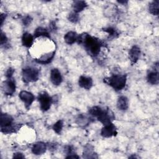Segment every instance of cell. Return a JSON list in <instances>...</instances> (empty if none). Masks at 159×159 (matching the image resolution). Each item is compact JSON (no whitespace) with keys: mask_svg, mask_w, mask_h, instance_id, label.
<instances>
[{"mask_svg":"<svg viewBox=\"0 0 159 159\" xmlns=\"http://www.w3.org/2000/svg\"><path fill=\"white\" fill-rule=\"evenodd\" d=\"M76 42L78 44H83L88 54L93 57H97L101 47L104 46L102 40L86 33L78 35Z\"/></svg>","mask_w":159,"mask_h":159,"instance_id":"6da1fadb","label":"cell"},{"mask_svg":"<svg viewBox=\"0 0 159 159\" xmlns=\"http://www.w3.org/2000/svg\"><path fill=\"white\" fill-rule=\"evenodd\" d=\"M13 117L6 113L1 114L0 125L1 131L4 134H11L16 132L20 128V125L13 123Z\"/></svg>","mask_w":159,"mask_h":159,"instance_id":"7a4b0ae2","label":"cell"},{"mask_svg":"<svg viewBox=\"0 0 159 159\" xmlns=\"http://www.w3.org/2000/svg\"><path fill=\"white\" fill-rule=\"evenodd\" d=\"M104 82L111 86L116 91H120L125 86L127 82L126 75H112L104 79Z\"/></svg>","mask_w":159,"mask_h":159,"instance_id":"3957f363","label":"cell"},{"mask_svg":"<svg viewBox=\"0 0 159 159\" xmlns=\"http://www.w3.org/2000/svg\"><path fill=\"white\" fill-rule=\"evenodd\" d=\"M39 70L34 67H27L22 70V78L24 83H28L38 80Z\"/></svg>","mask_w":159,"mask_h":159,"instance_id":"277c9868","label":"cell"},{"mask_svg":"<svg viewBox=\"0 0 159 159\" xmlns=\"http://www.w3.org/2000/svg\"><path fill=\"white\" fill-rule=\"evenodd\" d=\"M37 99L40 104V108L43 112L47 111L50 108L52 104L54 102L53 98L45 91L39 93Z\"/></svg>","mask_w":159,"mask_h":159,"instance_id":"5b68a950","label":"cell"},{"mask_svg":"<svg viewBox=\"0 0 159 159\" xmlns=\"http://www.w3.org/2000/svg\"><path fill=\"white\" fill-rule=\"evenodd\" d=\"M16 83L12 78H7L2 84V89L4 93L8 96L13 94L16 91Z\"/></svg>","mask_w":159,"mask_h":159,"instance_id":"8992f818","label":"cell"},{"mask_svg":"<svg viewBox=\"0 0 159 159\" xmlns=\"http://www.w3.org/2000/svg\"><path fill=\"white\" fill-rule=\"evenodd\" d=\"M19 97L20 99L24 102L25 107L27 109H29L30 107L31 104L35 100L34 95L29 91H22L19 93Z\"/></svg>","mask_w":159,"mask_h":159,"instance_id":"52a82bcc","label":"cell"},{"mask_svg":"<svg viewBox=\"0 0 159 159\" xmlns=\"http://www.w3.org/2000/svg\"><path fill=\"white\" fill-rule=\"evenodd\" d=\"M117 134V128L112 122L104 125L101 131V135L105 138L116 136Z\"/></svg>","mask_w":159,"mask_h":159,"instance_id":"ba28073f","label":"cell"},{"mask_svg":"<svg viewBox=\"0 0 159 159\" xmlns=\"http://www.w3.org/2000/svg\"><path fill=\"white\" fill-rule=\"evenodd\" d=\"M50 78L52 83L55 86H59L63 81L61 73L57 68L52 69Z\"/></svg>","mask_w":159,"mask_h":159,"instance_id":"9c48e42d","label":"cell"},{"mask_svg":"<svg viewBox=\"0 0 159 159\" xmlns=\"http://www.w3.org/2000/svg\"><path fill=\"white\" fill-rule=\"evenodd\" d=\"M140 55V49L137 45H134L129 50V57L132 65L136 63L139 60Z\"/></svg>","mask_w":159,"mask_h":159,"instance_id":"30bf717a","label":"cell"},{"mask_svg":"<svg viewBox=\"0 0 159 159\" xmlns=\"http://www.w3.org/2000/svg\"><path fill=\"white\" fill-rule=\"evenodd\" d=\"M47 148V145L42 142H38L34 143L32 147V152L36 155L43 154Z\"/></svg>","mask_w":159,"mask_h":159,"instance_id":"8fae6325","label":"cell"},{"mask_svg":"<svg viewBox=\"0 0 159 159\" xmlns=\"http://www.w3.org/2000/svg\"><path fill=\"white\" fill-rule=\"evenodd\" d=\"M78 84L81 88L89 90L92 88L93 81L91 77L81 76L78 80Z\"/></svg>","mask_w":159,"mask_h":159,"instance_id":"7c38bea8","label":"cell"},{"mask_svg":"<svg viewBox=\"0 0 159 159\" xmlns=\"http://www.w3.org/2000/svg\"><path fill=\"white\" fill-rule=\"evenodd\" d=\"M158 65L154 68L153 70L150 71L147 74V81L151 84H158L159 82V75L158 71Z\"/></svg>","mask_w":159,"mask_h":159,"instance_id":"4fadbf2b","label":"cell"},{"mask_svg":"<svg viewBox=\"0 0 159 159\" xmlns=\"http://www.w3.org/2000/svg\"><path fill=\"white\" fill-rule=\"evenodd\" d=\"M55 52L53 51V52H49L47 54L42 55L39 58L36 59L35 61L38 63H40V64H42V65L48 64V63H50L51 61L52 60V59L53 58V57L55 56Z\"/></svg>","mask_w":159,"mask_h":159,"instance_id":"5bb4252c","label":"cell"},{"mask_svg":"<svg viewBox=\"0 0 159 159\" xmlns=\"http://www.w3.org/2000/svg\"><path fill=\"white\" fill-rule=\"evenodd\" d=\"M34 36L28 33V32H25L23 34L22 36V44L27 48L30 47L34 42Z\"/></svg>","mask_w":159,"mask_h":159,"instance_id":"9a60e30c","label":"cell"},{"mask_svg":"<svg viewBox=\"0 0 159 159\" xmlns=\"http://www.w3.org/2000/svg\"><path fill=\"white\" fill-rule=\"evenodd\" d=\"M117 107L120 111H126L129 107V101L127 98L124 96H120L117 99Z\"/></svg>","mask_w":159,"mask_h":159,"instance_id":"2e32d148","label":"cell"},{"mask_svg":"<svg viewBox=\"0 0 159 159\" xmlns=\"http://www.w3.org/2000/svg\"><path fill=\"white\" fill-rule=\"evenodd\" d=\"M87 6L88 4L84 1H75L72 4L73 12L77 14L83 11Z\"/></svg>","mask_w":159,"mask_h":159,"instance_id":"e0dca14e","label":"cell"},{"mask_svg":"<svg viewBox=\"0 0 159 159\" xmlns=\"http://www.w3.org/2000/svg\"><path fill=\"white\" fill-rule=\"evenodd\" d=\"M96 153H95L94 151V147L90 145L87 144L84 148L83 151V157L86 158H98V156H96Z\"/></svg>","mask_w":159,"mask_h":159,"instance_id":"ac0fdd59","label":"cell"},{"mask_svg":"<svg viewBox=\"0 0 159 159\" xmlns=\"http://www.w3.org/2000/svg\"><path fill=\"white\" fill-rule=\"evenodd\" d=\"M78 36V35L75 32L70 31L67 32L64 36L65 42L68 45L73 44L75 42L77 41Z\"/></svg>","mask_w":159,"mask_h":159,"instance_id":"d6986e66","label":"cell"},{"mask_svg":"<svg viewBox=\"0 0 159 159\" xmlns=\"http://www.w3.org/2000/svg\"><path fill=\"white\" fill-rule=\"evenodd\" d=\"M34 37L35 38H37L39 37H47L50 39V34L48 31V30L44 27H37L34 33Z\"/></svg>","mask_w":159,"mask_h":159,"instance_id":"ffe728a7","label":"cell"},{"mask_svg":"<svg viewBox=\"0 0 159 159\" xmlns=\"http://www.w3.org/2000/svg\"><path fill=\"white\" fill-rule=\"evenodd\" d=\"M148 10L152 14L158 16L159 13V1L155 0L150 2L148 6Z\"/></svg>","mask_w":159,"mask_h":159,"instance_id":"44dd1931","label":"cell"},{"mask_svg":"<svg viewBox=\"0 0 159 159\" xmlns=\"http://www.w3.org/2000/svg\"><path fill=\"white\" fill-rule=\"evenodd\" d=\"M90 122L89 118L84 114H80L76 120V122L81 127H85L88 125Z\"/></svg>","mask_w":159,"mask_h":159,"instance_id":"7402d4cb","label":"cell"},{"mask_svg":"<svg viewBox=\"0 0 159 159\" xmlns=\"http://www.w3.org/2000/svg\"><path fill=\"white\" fill-rule=\"evenodd\" d=\"M103 30L107 32L109 34V37L111 39L116 38L119 35L118 31L115 28L112 27H108L107 28H104Z\"/></svg>","mask_w":159,"mask_h":159,"instance_id":"603a6c76","label":"cell"},{"mask_svg":"<svg viewBox=\"0 0 159 159\" xmlns=\"http://www.w3.org/2000/svg\"><path fill=\"white\" fill-rule=\"evenodd\" d=\"M63 127V121L62 120H59L53 124V129L55 133H57V134H60L62 131Z\"/></svg>","mask_w":159,"mask_h":159,"instance_id":"cb8c5ba5","label":"cell"},{"mask_svg":"<svg viewBox=\"0 0 159 159\" xmlns=\"http://www.w3.org/2000/svg\"><path fill=\"white\" fill-rule=\"evenodd\" d=\"M68 19L72 23H77L80 20V16L78 14L72 12L68 14Z\"/></svg>","mask_w":159,"mask_h":159,"instance_id":"d4e9b609","label":"cell"},{"mask_svg":"<svg viewBox=\"0 0 159 159\" xmlns=\"http://www.w3.org/2000/svg\"><path fill=\"white\" fill-rule=\"evenodd\" d=\"M65 152L68 155H71L73 154H76L75 151V148L73 146L71 145H67L65 147Z\"/></svg>","mask_w":159,"mask_h":159,"instance_id":"484cf974","label":"cell"},{"mask_svg":"<svg viewBox=\"0 0 159 159\" xmlns=\"http://www.w3.org/2000/svg\"><path fill=\"white\" fill-rule=\"evenodd\" d=\"M1 46H3L4 45H6L7 42V37H6V34L2 32L1 31Z\"/></svg>","mask_w":159,"mask_h":159,"instance_id":"4316f807","label":"cell"},{"mask_svg":"<svg viewBox=\"0 0 159 159\" xmlns=\"http://www.w3.org/2000/svg\"><path fill=\"white\" fill-rule=\"evenodd\" d=\"M32 21V18L30 16H27L22 19V23L25 26H28L29 24H30Z\"/></svg>","mask_w":159,"mask_h":159,"instance_id":"83f0119b","label":"cell"},{"mask_svg":"<svg viewBox=\"0 0 159 159\" xmlns=\"http://www.w3.org/2000/svg\"><path fill=\"white\" fill-rule=\"evenodd\" d=\"M15 70L14 68H11V67H9L7 70H6V76L7 78H12V76L14 73Z\"/></svg>","mask_w":159,"mask_h":159,"instance_id":"f1b7e54d","label":"cell"},{"mask_svg":"<svg viewBox=\"0 0 159 159\" xmlns=\"http://www.w3.org/2000/svg\"><path fill=\"white\" fill-rule=\"evenodd\" d=\"M50 30L52 31V32H55V31L57 30V27L55 22L52 21V22L50 23Z\"/></svg>","mask_w":159,"mask_h":159,"instance_id":"f546056e","label":"cell"},{"mask_svg":"<svg viewBox=\"0 0 159 159\" xmlns=\"http://www.w3.org/2000/svg\"><path fill=\"white\" fill-rule=\"evenodd\" d=\"M13 158H24L25 157L24 155L20 152H17V153H14L13 155Z\"/></svg>","mask_w":159,"mask_h":159,"instance_id":"4dcf8cb0","label":"cell"},{"mask_svg":"<svg viewBox=\"0 0 159 159\" xmlns=\"http://www.w3.org/2000/svg\"><path fill=\"white\" fill-rule=\"evenodd\" d=\"M6 16H7V15H6V14H1L0 20H1V25H2L3 22H4V20H5Z\"/></svg>","mask_w":159,"mask_h":159,"instance_id":"1f68e13d","label":"cell"},{"mask_svg":"<svg viewBox=\"0 0 159 159\" xmlns=\"http://www.w3.org/2000/svg\"><path fill=\"white\" fill-rule=\"evenodd\" d=\"M66 158H79L80 157L78 156L76 154H73V155H68V156H66Z\"/></svg>","mask_w":159,"mask_h":159,"instance_id":"d6a6232c","label":"cell"},{"mask_svg":"<svg viewBox=\"0 0 159 159\" xmlns=\"http://www.w3.org/2000/svg\"><path fill=\"white\" fill-rule=\"evenodd\" d=\"M48 148L50 149V150H55V148H57V145L55 143H50V144H48Z\"/></svg>","mask_w":159,"mask_h":159,"instance_id":"836d02e7","label":"cell"},{"mask_svg":"<svg viewBox=\"0 0 159 159\" xmlns=\"http://www.w3.org/2000/svg\"><path fill=\"white\" fill-rule=\"evenodd\" d=\"M117 2H119V3H121V4H125V3H127V1H117Z\"/></svg>","mask_w":159,"mask_h":159,"instance_id":"e575fe53","label":"cell"}]
</instances>
